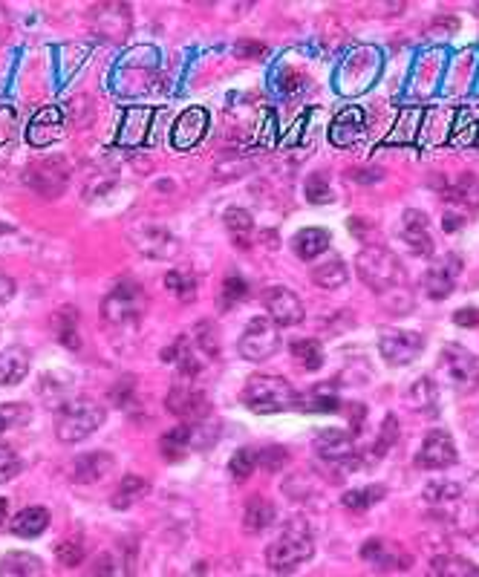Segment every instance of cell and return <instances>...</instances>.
<instances>
[{
  "mask_svg": "<svg viewBox=\"0 0 479 577\" xmlns=\"http://www.w3.org/2000/svg\"><path fill=\"white\" fill-rule=\"evenodd\" d=\"M355 272L361 277V283L379 298L381 309L390 315H410L413 312V289L407 283L399 254L387 249V246H364L355 257Z\"/></svg>",
  "mask_w": 479,
  "mask_h": 577,
  "instance_id": "6da1fadb",
  "label": "cell"
},
{
  "mask_svg": "<svg viewBox=\"0 0 479 577\" xmlns=\"http://www.w3.org/2000/svg\"><path fill=\"white\" fill-rule=\"evenodd\" d=\"M315 554V537L306 520H292L286 531L269 546L266 563L275 575H292L303 563H309Z\"/></svg>",
  "mask_w": 479,
  "mask_h": 577,
  "instance_id": "7a4b0ae2",
  "label": "cell"
},
{
  "mask_svg": "<svg viewBox=\"0 0 479 577\" xmlns=\"http://www.w3.org/2000/svg\"><path fill=\"white\" fill-rule=\"evenodd\" d=\"M243 404L257 413V416H269V413H283V410H295L298 407V390L280 376H263L257 373L246 381L243 393H240Z\"/></svg>",
  "mask_w": 479,
  "mask_h": 577,
  "instance_id": "3957f363",
  "label": "cell"
},
{
  "mask_svg": "<svg viewBox=\"0 0 479 577\" xmlns=\"http://www.w3.org/2000/svg\"><path fill=\"white\" fill-rule=\"evenodd\" d=\"M107 413L99 402L93 399H73L58 410L55 419V436L64 445H76L81 439L93 436L101 425H104Z\"/></svg>",
  "mask_w": 479,
  "mask_h": 577,
  "instance_id": "277c9868",
  "label": "cell"
},
{
  "mask_svg": "<svg viewBox=\"0 0 479 577\" xmlns=\"http://www.w3.org/2000/svg\"><path fill=\"white\" fill-rule=\"evenodd\" d=\"M145 306H148V295L145 289L133 280L125 277L119 280L110 295L101 301V318L110 324V327H127V324H136L142 315H145Z\"/></svg>",
  "mask_w": 479,
  "mask_h": 577,
  "instance_id": "5b68a950",
  "label": "cell"
},
{
  "mask_svg": "<svg viewBox=\"0 0 479 577\" xmlns=\"http://www.w3.org/2000/svg\"><path fill=\"white\" fill-rule=\"evenodd\" d=\"M73 168L64 156H47V159H35L29 162L24 171V185L32 188L35 194H41L44 200H55L67 191Z\"/></svg>",
  "mask_w": 479,
  "mask_h": 577,
  "instance_id": "8992f818",
  "label": "cell"
},
{
  "mask_svg": "<svg viewBox=\"0 0 479 577\" xmlns=\"http://www.w3.org/2000/svg\"><path fill=\"white\" fill-rule=\"evenodd\" d=\"M439 364L445 370L448 381L454 384L459 393H477L479 390V355L465 350L462 344H445L439 352Z\"/></svg>",
  "mask_w": 479,
  "mask_h": 577,
  "instance_id": "52a82bcc",
  "label": "cell"
},
{
  "mask_svg": "<svg viewBox=\"0 0 479 577\" xmlns=\"http://www.w3.org/2000/svg\"><path fill=\"white\" fill-rule=\"evenodd\" d=\"M278 350H280L278 324H275L272 318H263V315L252 318V321L246 324V329H243L240 341H237V352H240L246 361H266V358H272Z\"/></svg>",
  "mask_w": 479,
  "mask_h": 577,
  "instance_id": "ba28073f",
  "label": "cell"
},
{
  "mask_svg": "<svg viewBox=\"0 0 479 577\" xmlns=\"http://www.w3.org/2000/svg\"><path fill=\"white\" fill-rule=\"evenodd\" d=\"M379 352L390 367H407L425 352V335L410 329H381Z\"/></svg>",
  "mask_w": 479,
  "mask_h": 577,
  "instance_id": "9c48e42d",
  "label": "cell"
},
{
  "mask_svg": "<svg viewBox=\"0 0 479 577\" xmlns=\"http://www.w3.org/2000/svg\"><path fill=\"white\" fill-rule=\"evenodd\" d=\"M315 451L321 459H327L329 465L344 468V471H355L358 468V451H355V436L350 430L341 427H324L315 436Z\"/></svg>",
  "mask_w": 479,
  "mask_h": 577,
  "instance_id": "30bf717a",
  "label": "cell"
},
{
  "mask_svg": "<svg viewBox=\"0 0 479 577\" xmlns=\"http://www.w3.org/2000/svg\"><path fill=\"white\" fill-rule=\"evenodd\" d=\"M413 462L422 471H445V468L456 465L459 462V451H456L454 436L448 430H439V427L430 430Z\"/></svg>",
  "mask_w": 479,
  "mask_h": 577,
  "instance_id": "8fae6325",
  "label": "cell"
},
{
  "mask_svg": "<svg viewBox=\"0 0 479 577\" xmlns=\"http://www.w3.org/2000/svg\"><path fill=\"white\" fill-rule=\"evenodd\" d=\"M165 407L182 419V425H202L211 416V399L197 387H171L165 396Z\"/></svg>",
  "mask_w": 479,
  "mask_h": 577,
  "instance_id": "7c38bea8",
  "label": "cell"
},
{
  "mask_svg": "<svg viewBox=\"0 0 479 577\" xmlns=\"http://www.w3.org/2000/svg\"><path fill=\"white\" fill-rule=\"evenodd\" d=\"M263 306L269 312V318L278 324V329L283 327H298L306 318V309H303V301L286 286H269L263 292Z\"/></svg>",
  "mask_w": 479,
  "mask_h": 577,
  "instance_id": "4fadbf2b",
  "label": "cell"
},
{
  "mask_svg": "<svg viewBox=\"0 0 479 577\" xmlns=\"http://www.w3.org/2000/svg\"><path fill=\"white\" fill-rule=\"evenodd\" d=\"M130 240L133 246L142 251L145 257L153 260H171L179 254V240L168 231L165 226H156V223H145V226H136L130 231Z\"/></svg>",
  "mask_w": 479,
  "mask_h": 577,
  "instance_id": "5bb4252c",
  "label": "cell"
},
{
  "mask_svg": "<svg viewBox=\"0 0 479 577\" xmlns=\"http://www.w3.org/2000/svg\"><path fill=\"white\" fill-rule=\"evenodd\" d=\"M93 29L110 44H122L130 35V9L125 3H104L93 9Z\"/></svg>",
  "mask_w": 479,
  "mask_h": 577,
  "instance_id": "9a60e30c",
  "label": "cell"
},
{
  "mask_svg": "<svg viewBox=\"0 0 479 577\" xmlns=\"http://www.w3.org/2000/svg\"><path fill=\"white\" fill-rule=\"evenodd\" d=\"M399 237H402V243L407 249L413 251V254H419V257H433V237H430V220L425 211H419V208H407L402 217V223H399Z\"/></svg>",
  "mask_w": 479,
  "mask_h": 577,
  "instance_id": "2e32d148",
  "label": "cell"
},
{
  "mask_svg": "<svg viewBox=\"0 0 479 577\" xmlns=\"http://www.w3.org/2000/svg\"><path fill=\"white\" fill-rule=\"evenodd\" d=\"M64 130H67V119L61 107H41L26 127V142L32 148H47L64 136Z\"/></svg>",
  "mask_w": 479,
  "mask_h": 577,
  "instance_id": "e0dca14e",
  "label": "cell"
},
{
  "mask_svg": "<svg viewBox=\"0 0 479 577\" xmlns=\"http://www.w3.org/2000/svg\"><path fill=\"white\" fill-rule=\"evenodd\" d=\"M456 277H459V257L448 254V257L436 260L425 272L422 289H425V295H428L430 301H445L456 289Z\"/></svg>",
  "mask_w": 479,
  "mask_h": 577,
  "instance_id": "ac0fdd59",
  "label": "cell"
},
{
  "mask_svg": "<svg viewBox=\"0 0 479 577\" xmlns=\"http://www.w3.org/2000/svg\"><path fill=\"white\" fill-rule=\"evenodd\" d=\"M367 133V113L361 107H344L332 125H329V142L335 148H353L355 142H361Z\"/></svg>",
  "mask_w": 479,
  "mask_h": 577,
  "instance_id": "d6986e66",
  "label": "cell"
},
{
  "mask_svg": "<svg viewBox=\"0 0 479 577\" xmlns=\"http://www.w3.org/2000/svg\"><path fill=\"white\" fill-rule=\"evenodd\" d=\"M205 133H208V113L202 107H191L171 127V145L177 151H191L205 139Z\"/></svg>",
  "mask_w": 479,
  "mask_h": 577,
  "instance_id": "ffe728a7",
  "label": "cell"
},
{
  "mask_svg": "<svg viewBox=\"0 0 479 577\" xmlns=\"http://www.w3.org/2000/svg\"><path fill=\"white\" fill-rule=\"evenodd\" d=\"M52 335L61 347L67 350H81V312H78L73 303H64L52 312L50 318Z\"/></svg>",
  "mask_w": 479,
  "mask_h": 577,
  "instance_id": "44dd1931",
  "label": "cell"
},
{
  "mask_svg": "<svg viewBox=\"0 0 479 577\" xmlns=\"http://www.w3.org/2000/svg\"><path fill=\"white\" fill-rule=\"evenodd\" d=\"M361 557L376 566L381 572H393V569H407L410 566V557L404 552L399 543H390V540H370L364 543Z\"/></svg>",
  "mask_w": 479,
  "mask_h": 577,
  "instance_id": "7402d4cb",
  "label": "cell"
},
{
  "mask_svg": "<svg viewBox=\"0 0 479 577\" xmlns=\"http://www.w3.org/2000/svg\"><path fill=\"white\" fill-rule=\"evenodd\" d=\"M113 465H116L113 453H84V456H78L76 465H73V477H76V482H81V485H96V482H101V479L113 471Z\"/></svg>",
  "mask_w": 479,
  "mask_h": 577,
  "instance_id": "603a6c76",
  "label": "cell"
},
{
  "mask_svg": "<svg viewBox=\"0 0 479 577\" xmlns=\"http://www.w3.org/2000/svg\"><path fill=\"white\" fill-rule=\"evenodd\" d=\"M162 361H171L177 364L179 373L185 378H194L202 373V361L197 358V344L188 338V335H179L177 341L162 352Z\"/></svg>",
  "mask_w": 479,
  "mask_h": 577,
  "instance_id": "cb8c5ba5",
  "label": "cell"
},
{
  "mask_svg": "<svg viewBox=\"0 0 479 577\" xmlns=\"http://www.w3.org/2000/svg\"><path fill=\"white\" fill-rule=\"evenodd\" d=\"M329 246H332V237H329L327 228L312 226V228H301L292 240V251L301 257V260H318L321 254H327Z\"/></svg>",
  "mask_w": 479,
  "mask_h": 577,
  "instance_id": "d4e9b609",
  "label": "cell"
},
{
  "mask_svg": "<svg viewBox=\"0 0 479 577\" xmlns=\"http://www.w3.org/2000/svg\"><path fill=\"white\" fill-rule=\"evenodd\" d=\"M44 560L29 552H6L0 557V577H44Z\"/></svg>",
  "mask_w": 479,
  "mask_h": 577,
  "instance_id": "484cf974",
  "label": "cell"
},
{
  "mask_svg": "<svg viewBox=\"0 0 479 577\" xmlns=\"http://www.w3.org/2000/svg\"><path fill=\"white\" fill-rule=\"evenodd\" d=\"M341 407V399L335 393V384H315L312 390L298 393V407L301 413H332Z\"/></svg>",
  "mask_w": 479,
  "mask_h": 577,
  "instance_id": "4316f807",
  "label": "cell"
},
{
  "mask_svg": "<svg viewBox=\"0 0 479 577\" xmlns=\"http://www.w3.org/2000/svg\"><path fill=\"white\" fill-rule=\"evenodd\" d=\"M29 367H32V358L24 347H9L6 352H0V387L21 384Z\"/></svg>",
  "mask_w": 479,
  "mask_h": 577,
  "instance_id": "83f0119b",
  "label": "cell"
},
{
  "mask_svg": "<svg viewBox=\"0 0 479 577\" xmlns=\"http://www.w3.org/2000/svg\"><path fill=\"white\" fill-rule=\"evenodd\" d=\"M50 526V511L44 505H32V508H24L15 514L12 520V534L15 537H24V540H32V537H41Z\"/></svg>",
  "mask_w": 479,
  "mask_h": 577,
  "instance_id": "f1b7e54d",
  "label": "cell"
},
{
  "mask_svg": "<svg viewBox=\"0 0 479 577\" xmlns=\"http://www.w3.org/2000/svg\"><path fill=\"white\" fill-rule=\"evenodd\" d=\"M430 577H479V566L462 554L442 552L430 560Z\"/></svg>",
  "mask_w": 479,
  "mask_h": 577,
  "instance_id": "f546056e",
  "label": "cell"
},
{
  "mask_svg": "<svg viewBox=\"0 0 479 577\" xmlns=\"http://www.w3.org/2000/svg\"><path fill=\"white\" fill-rule=\"evenodd\" d=\"M312 283L318 286V289H341L347 280H350V272H347V263L338 257V254H329L324 263H318L315 269H312Z\"/></svg>",
  "mask_w": 479,
  "mask_h": 577,
  "instance_id": "4dcf8cb0",
  "label": "cell"
},
{
  "mask_svg": "<svg viewBox=\"0 0 479 577\" xmlns=\"http://www.w3.org/2000/svg\"><path fill=\"white\" fill-rule=\"evenodd\" d=\"M272 523H275V505H272V500H266L263 494L249 497L246 511H243V526H246V531L257 534V531H266Z\"/></svg>",
  "mask_w": 479,
  "mask_h": 577,
  "instance_id": "1f68e13d",
  "label": "cell"
},
{
  "mask_svg": "<svg viewBox=\"0 0 479 577\" xmlns=\"http://www.w3.org/2000/svg\"><path fill=\"white\" fill-rule=\"evenodd\" d=\"M194 448V439H191V425H179L168 433H162L159 439V451L168 462H182Z\"/></svg>",
  "mask_w": 479,
  "mask_h": 577,
  "instance_id": "d6a6232c",
  "label": "cell"
},
{
  "mask_svg": "<svg viewBox=\"0 0 479 577\" xmlns=\"http://www.w3.org/2000/svg\"><path fill=\"white\" fill-rule=\"evenodd\" d=\"M148 491H151V482H148V479L130 474V477L122 479V482H119V488L113 491L110 505H113L116 511H125V508H130V505H136L142 497H148Z\"/></svg>",
  "mask_w": 479,
  "mask_h": 577,
  "instance_id": "836d02e7",
  "label": "cell"
},
{
  "mask_svg": "<svg viewBox=\"0 0 479 577\" xmlns=\"http://www.w3.org/2000/svg\"><path fill=\"white\" fill-rule=\"evenodd\" d=\"M223 220H226V228H228V234H231V240H234V246L249 249V246H252V237H254L252 214H249L246 208H228Z\"/></svg>",
  "mask_w": 479,
  "mask_h": 577,
  "instance_id": "e575fe53",
  "label": "cell"
},
{
  "mask_svg": "<svg viewBox=\"0 0 479 577\" xmlns=\"http://www.w3.org/2000/svg\"><path fill=\"white\" fill-rule=\"evenodd\" d=\"M445 197L454 205H465V208L479 211V174H468V171L459 174V179L445 191Z\"/></svg>",
  "mask_w": 479,
  "mask_h": 577,
  "instance_id": "d590c367",
  "label": "cell"
},
{
  "mask_svg": "<svg viewBox=\"0 0 479 577\" xmlns=\"http://www.w3.org/2000/svg\"><path fill=\"white\" fill-rule=\"evenodd\" d=\"M148 130H151V110H130L119 127V142L139 145L142 139H148Z\"/></svg>",
  "mask_w": 479,
  "mask_h": 577,
  "instance_id": "8d00e7d4",
  "label": "cell"
},
{
  "mask_svg": "<svg viewBox=\"0 0 479 577\" xmlns=\"http://www.w3.org/2000/svg\"><path fill=\"white\" fill-rule=\"evenodd\" d=\"M387 497V488L384 485H367V488H355V491H347L341 502H344V508L347 511H353V514H364V511H370L376 502H381Z\"/></svg>",
  "mask_w": 479,
  "mask_h": 577,
  "instance_id": "74e56055",
  "label": "cell"
},
{
  "mask_svg": "<svg viewBox=\"0 0 479 577\" xmlns=\"http://www.w3.org/2000/svg\"><path fill=\"white\" fill-rule=\"evenodd\" d=\"M399 436H402V427H399V419L390 413L387 419H384V425H381L379 430V439H376V445L370 448V453H367V459L370 462H381L387 453L393 451V445L399 442Z\"/></svg>",
  "mask_w": 479,
  "mask_h": 577,
  "instance_id": "f35d334b",
  "label": "cell"
},
{
  "mask_svg": "<svg viewBox=\"0 0 479 577\" xmlns=\"http://www.w3.org/2000/svg\"><path fill=\"white\" fill-rule=\"evenodd\" d=\"M439 402V393H436V384L433 378H419L410 390H407V404L419 413H433Z\"/></svg>",
  "mask_w": 479,
  "mask_h": 577,
  "instance_id": "ab89813d",
  "label": "cell"
},
{
  "mask_svg": "<svg viewBox=\"0 0 479 577\" xmlns=\"http://www.w3.org/2000/svg\"><path fill=\"white\" fill-rule=\"evenodd\" d=\"M292 358L301 364L303 370H321V364H324V350H321V344L315 341V338H298V341H292Z\"/></svg>",
  "mask_w": 479,
  "mask_h": 577,
  "instance_id": "60d3db41",
  "label": "cell"
},
{
  "mask_svg": "<svg viewBox=\"0 0 479 577\" xmlns=\"http://www.w3.org/2000/svg\"><path fill=\"white\" fill-rule=\"evenodd\" d=\"M165 289L174 292L182 303H188L194 295H197V277L191 275V272L174 269V272L165 275Z\"/></svg>",
  "mask_w": 479,
  "mask_h": 577,
  "instance_id": "b9f144b4",
  "label": "cell"
},
{
  "mask_svg": "<svg viewBox=\"0 0 479 577\" xmlns=\"http://www.w3.org/2000/svg\"><path fill=\"white\" fill-rule=\"evenodd\" d=\"M191 341L197 344V350H202L208 358H217L220 355V335H217V327L211 321H200L194 327V335Z\"/></svg>",
  "mask_w": 479,
  "mask_h": 577,
  "instance_id": "7bdbcfd3",
  "label": "cell"
},
{
  "mask_svg": "<svg viewBox=\"0 0 479 577\" xmlns=\"http://www.w3.org/2000/svg\"><path fill=\"white\" fill-rule=\"evenodd\" d=\"M462 497L459 482H428L425 488V502L430 505H454Z\"/></svg>",
  "mask_w": 479,
  "mask_h": 577,
  "instance_id": "ee69618b",
  "label": "cell"
},
{
  "mask_svg": "<svg viewBox=\"0 0 479 577\" xmlns=\"http://www.w3.org/2000/svg\"><path fill=\"white\" fill-rule=\"evenodd\" d=\"M306 200L312 205H327V202L335 200V191H332V182H329L327 174H312L306 179Z\"/></svg>",
  "mask_w": 479,
  "mask_h": 577,
  "instance_id": "f6af8a7d",
  "label": "cell"
},
{
  "mask_svg": "<svg viewBox=\"0 0 479 577\" xmlns=\"http://www.w3.org/2000/svg\"><path fill=\"white\" fill-rule=\"evenodd\" d=\"M254 468H257V451H252V448H240V451H234L231 462H228L231 479H237V482H246V479L254 474Z\"/></svg>",
  "mask_w": 479,
  "mask_h": 577,
  "instance_id": "bcb514c9",
  "label": "cell"
},
{
  "mask_svg": "<svg viewBox=\"0 0 479 577\" xmlns=\"http://www.w3.org/2000/svg\"><path fill=\"white\" fill-rule=\"evenodd\" d=\"M246 292H249L246 280H243L240 275H234V272H231V275H228L226 280H223V292H220V309H226V312H228V309H234L237 303L246 298Z\"/></svg>",
  "mask_w": 479,
  "mask_h": 577,
  "instance_id": "7dc6e473",
  "label": "cell"
},
{
  "mask_svg": "<svg viewBox=\"0 0 479 577\" xmlns=\"http://www.w3.org/2000/svg\"><path fill=\"white\" fill-rule=\"evenodd\" d=\"M286 462H289V451L280 448V445H266L263 451H257V468H263V471H269V474L286 468Z\"/></svg>",
  "mask_w": 479,
  "mask_h": 577,
  "instance_id": "c3c4849f",
  "label": "cell"
},
{
  "mask_svg": "<svg viewBox=\"0 0 479 577\" xmlns=\"http://www.w3.org/2000/svg\"><path fill=\"white\" fill-rule=\"evenodd\" d=\"M26 422H29V407L26 404H0V433L26 425Z\"/></svg>",
  "mask_w": 479,
  "mask_h": 577,
  "instance_id": "681fc988",
  "label": "cell"
},
{
  "mask_svg": "<svg viewBox=\"0 0 479 577\" xmlns=\"http://www.w3.org/2000/svg\"><path fill=\"white\" fill-rule=\"evenodd\" d=\"M21 468H24L21 456L12 451L9 445H0V485L18 477V474H21Z\"/></svg>",
  "mask_w": 479,
  "mask_h": 577,
  "instance_id": "f907efd6",
  "label": "cell"
},
{
  "mask_svg": "<svg viewBox=\"0 0 479 577\" xmlns=\"http://www.w3.org/2000/svg\"><path fill=\"white\" fill-rule=\"evenodd\" d=\"M55 554H58L61 566L73 569V566H78V563L84 560V546H81V540H76V537H73V540H64V543H58Z\"/></svg>",
  "mask_w": 479,
  "mask_h": 577,
  "instance_id": "816d5d0a",
  "label": "cell"
},
{
  "mask_svg": "<svg viewBox=\"0 0 479 577\" xmlns=\"http://www.w3.org/2000/svg\"><path fill=\"white\" fill-rule=\"evenodd\" d=\"M15 127H18L15 110H12V107H3V110H0V145H3V142H12Z\"/></svg>",
  "mask_w": 479,
  "mask_h": 577,
  "instance_id": "f5cc1de1",
  "label": "cell"
},
{
  "mask_svg": "<svg viewBox=\"0 0 479 577\" xmlns=\"http://www.w3.org/2000/svg\"><path fill=\"white\" fill-rule=\"evenodd\" d=\"M266 44L263 41H252V38H246V41H237V47H234V55L237 58H263L266 55Z\"/></svg>",
  "mask_w": 479,
  "mask_h": 577,
  "instance_id": "db71d44e",
  "label": "cell"
},
{
  "mask_svg": "<svg viewBox=\"0 0 479 577\" xmlns=\"http://www.w3.org/2000/svg\"><path fill=\"white\" fill-rule=\"evenodd\" d=\"M454 324L456 327H465V329H477L479 327V309L477 306L459 309V312L454 315Z\"/></svg>",
  "mask_w": 479,
  "mask_h": 577,
  "instance_id": "11a10c76",
  "label": "cell"
},
{
  "mask_svg": "<svg viewBox=\"0 0 479 577\" xmlns=\"http://www.w3.org/2000/svg\"><path fill=\"white\" fill-rule=\"evenodd\" d=\"M364 416H367V407L364 404H350V433L358 436L364 430Z\"/></svg>",
  "mask_w": 479,
  "mask_h": 577,
  "instance_id": "9f6ffc18",
  "label": "cell"
},
{
  "mask_svg": "<svg viewBox=\"0 0 479 577\" xmlns=\"http://www.w3.org/2000/svg\"><path fill=\"white\" fill-rule=\"evenodd\" d=\"M15 295V280L6 275H0V303H6Z\"/></svg>",
  "mask_w": 479,
  "mask_h": 577,
  "instance_id": "6f0895ef",
  "label": "cell"
},
{
  "mask_svg": "<svg viewBox=\"0 0 479 577\" xmlns=\"http://www.w3.org/2000/svg\"><path fill=\"white\" fill-rule=\"evenodd\" d=\"M462 223H465V217H456L454 211H448V214H445V220H442V226H445L448 234H456V228H462Z\"/></svg>",
  "mask_w": 479,
  "mask_h": 577,
  "instance_id": "680465c9",
  "label": "cell"
},
{
  "mask_svg": "<svg viewBox=\"0 0 479 577\" xmlns=\"http://www.w3.org/2000/svg\"><path fill=\"white\" fill-rule=\"evenodd\" d=\"M364 228H373V223H364V220H350V231H353V234H358V237H364V234H367Z\"/></svg>",
  "mask_w": 479,
  "mask_h": 577,
  "instance_id": "91938a15",
  "label": "cell"
},
{
  "mask_svg": "<svg viewBox=\"0 0 479 577\" xmlns=\"http://www.w3.org/2000/svg\"><path fill=\"white\" fill-rule=\"evenodd\" d=\"M6 517H9V500L0 497V528L6 526Z\"/></svg>",
  "mask_w": 479,
  "mask_h": 577,
  "instance_id": "94428289",
  "label": "cell"
}]
</instances>
